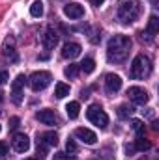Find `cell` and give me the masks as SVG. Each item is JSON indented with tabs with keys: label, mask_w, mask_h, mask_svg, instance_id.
I'll use <instances>...</instances> for the list:
<instances>
[{
	"label": "cell",
	"mask_w": 159,
	"mask_h": 160,
	"mask_svg": "<svg viewBox=\"0 0 159 160\" xmlns=\"http://www.w3.org/2000/svg\"><path fill=\"white\" fill-rule=\"evenodd\" d=\"M79 69L82 71V73L90 75V73H94V69H96V62H94L92 58H84V62L79 63Z\"/></svg>",
	"instance_id": "cell-19"
},
{
	"label": "cell",
	"mask_w": 159,
	"mask_h": 160,
	"mask_svg": "<svg viewBox=\"0 0 159 160\" xmlns=\"http://www.w3.org/2000/svg\"><path fill=\"white\" fill-rule=\"evenodd\" d=\"M19 123H21L19 118H9V128H11V130H15V128L19 127Z\"/></svg>",
	"instance_id": "cell-28"
},
{
	"label": "cell",
	"mask_w": 159,
	"mask_h": 160,
	"mask_svg": "<svg viewBox=\"0 0 159 160\" xmlns=\"http://www.w3.org/2000/svg\"><path fill=\"white\" fill-rule=\"evenodd\" d=\"M66 149H68V153H77V143H75L73 140H68Z\"/></svg>",
	"instance_id": "cell-26"
},
{
	"label": "cell",
	"mask_w": 159,
	"mask_h": 160,
	"mask_svg": "<svg viewBox=\"0 0 159 160\" xmlns=\"http://www.w3.org/2000/svg\"><path fill=\"white\" fill-rule=\"evenodd\" d=\"M140 13V2L139 0H120L118 2V21L122 24H131Z\"/></svg>",
	"instance_id": "cell-2"
},
{
	"label": "cell",
	"mask_w": 159,
	"mask_h": 160,
	"mask_svg": "<svg viewBox=\"0 0 159 160\" xmlns=\"http://www.w3.org/2000/svg\"><path fill=\"white\" fill-rule=\"evenodd\" d=\"M64 15L69 17V19H80L84 15V8L77 4V2H71V4H66L64 6Z\"/></svg>",
	"instance_id": "cell-10"
},
{
	"label": "cell",
	"mask_w": 159,
	"mask_h": 160,
	"mask_svg": "<svg viewBox=\"0 0 159 160\" xmlns=\"http://www.w3.org/2000/svg\"><path fill=\"white\" fill-rule=\"evenodd\" d=\"M127 95H129V99H131L133 102H137V104H146L148 99H150L148 91H146L144 88H139V86H131V88L127 89Z\"/></svg>",
	"instance_id": "cell-6"
},
{
	"label": "cell",
	"mask_w": 159,
	"mask_h": 160,
	"mask_svg": "<svg viewBox=\"0 0 159 160\" xmlns=\"http://www.w3.org/2000/svg\"><path fill=\"white\" fill-rule=\"evenodd\" d=\"M36 119L40 121V123H43V125H56V123H58L56 114H54L52 110H49V108L40 110V112L36 114Z\"/></svg>",
	"instance_id": "cell-11"
},
{
	"label": "cell",
	"mask_w": 159,
	"mask_h": 160,
	"mask_svg": "<svg viewBox=\"0 0 159 160\" xmlns=\"http://www.w3.org/2000/svg\"><path fill=\"white\" fill-rule=\"evenodd\" d=\"M86 118H88L90 123H94L99 128H105L109 125V116L105 114V110L99 104H90L88 110H86Z\"/></svg>",
	"instance_id": "cell-4"
},
{
	"label": "cell",
	"mask_w": 159,
	"mask_h": 160,
	"mask_svg": "<svg viewBox=\"0 0 159 160\" xmlns=\"http://www.w3.org/2000/svg\"><path fill=\"white\" fill-rule=\"evenodd\" d=\"M30 15H32V17H41V15H43V4H41L40 0L30 6Z\"/></svg>",
	"instance_id": "cell-21"
},
{
	"label": "cell",
	"mask_w": 159,
	"mask_h": 160,
	"mask_svg": "<svg viewBox=\"0 0 159 160\" xmlns=\"http://www.w3.org/2000/svg\"><path fill=\"white\" fill-rule=\"evenodd\" d=\"M8 155V143L6 142H0V158H4Z\"/></svg>",
	"instance_id": "cell-29"
},
{
	"label": "cell",
	"mask_w": 159,
	"mask_h": 160,
	"mask_svg": "<svg viewBox=\"0 0 159 160\" xmlns=\"http://www.w3.org/2000/svg\"><path fill=\"white\" fill-rule=\"evenodd\" d=\"M8 78H9V73H8V71H2V73H0V86H2V84H6Z\"/></svg>",
	"instance_id": "cell-30"
},
{
	"label": "cell",
	"mask_w": 159,
	"mask_h": 160,
	"mask_svg": "<svg viewBox=\"0 0 159 160\" xmlns=\"http://www.w3.org/2000/svg\"><path fill=\"white\" fill-rule=\"evenodd\" d=\"M52 160H75V158H73V157H69V155H66V153H56Z\"/></svg>",
	"instance_id": "cell-27"
},
{
	"label": "cell",
	"mask_w": 159,
	"mask_h": 160,
	"mask_svg": "<svg viewBox=\"0 0 159 160\" xmlns=\"http://www.w3.org/2000/svg\"><path fill=\"white\" fill-rule=\"evenodd\" d=\"M25 75H19L17 78L13 80V84H11V91H23V86H25Z\"/></svg>",
	"instance_id": "cell-23"
},
{
	"label": "cell",
	"mask_w": 159,
	"mask_h": 160,
	"mask_svg": "<svg viewBox=\"0 0 159 160\" xmlns=\"http://www.w3.org/2000/svg\"><path fill=\"white\" fill-rule=\"evenodd\" d=\"M66 95H69V86L64 84V82H58L56 88H54V97L56 99H64Z\"/></svg>",
	"instance_id": "cell-17"
},
{
	"label": "cell",
	"mask_w": 159,
	"mask_h": 160,
	"mask_svg": "<svg viewBox=\"0 0 159 160\" xmlns=\"http://www.w3.org/2000/svg\"><path fill=\"white\" fill-rule=\"evenodd\" d=\"M152 75V62L148 56L144 54H139L135 56L133 63H131V77L137 80H142V78H148Z\"/></svg>",
	"instance_id": "cell-3"
},
{
	"label": "cell",
	"mask_w": 159,
	"mask_h": 160,
	"mask_svg": "<svg viewBox=\"0 0 159 160\" xmlns=\"http://www.w3.org/2000/svg\"><path fill=\"white\" fill-rule=\"evenodd\" d=\"M25 160H34V158H25Z\"/></svg>",
	"instance_id": "cell-32"
},
{
	"label": "cell",
	"mask_w": 159,
	"mask_h": 160,
	"mask_svg": "<svg viewBox=\"0 0 159 160\" xmlns=\"http://www.w3.org/2000/svg\"><path fill=\"white\" fill-rule=\"evenodd\" d=\"M11 143H13V149L17 153H26L30 149V140H28L26 134H15L13 140H11Z\"/></svg>",
	"instance_id": "cell-8"
},
{
	"label": "cell",
	"mask_w": 159,
	"mask_h": 160,
	"mask_svg": "<svg viewBox=\"0 0 159 160\" xmlns=\"http://www.w3.org/2000/svg\"><path fill=\"white\" fill-rule=\"evenodd\" d=\"M0 130H2V127H0Z\"/></svg>",
	"instance_id": "cell-33"
},
{
	"label": "cell",
	"mask_w": 159,
	"mask_h": 160,
	"mask_svg": "<svg viewBox=\"0 0 159 160\" xmlns=\"http://www.w3.org/2000/svg\"><path fill=\"white\" fill-rule=\"evenodd\" d=\"M159 32V19L156 15H152L150 19H148V28H146V34H150V36H156Z\"/></svg>",
	"instance_id": "cell-18"
},
{
	"label": "cell",
	"mask_w": 159,
	"mask_h": 160,
	"mask_svg": "<svg viewBox=\"0 0 159 160\" xmlns=\"http://www.w3.org/2000/svg\"><path fill=\"white\" fill-rule=\"evenodd\" d=\"M77 73H79V65H77V63H71V65H68V67L64 69V75H66L68 78H75Z\"/></svg>",
	"instance_id": "cell-22"
},
{
	"label": "cell",
	"mask_w": 159,
	"mask_h": 160,
	"mask_svg": "<svg viewBox=\"0 0 159 160\" xmlns=\"http://www.w3.org/2000/svg\"><path fill=\"white\" fill-rule=\"evenodd\" d=\"M4 56H6V58H11V62H17V54H15L13 47H11V48L4 47Z\"/></svg>",
	"instance_id": "cell-25"
},
{
	"label": "cell",
	"mask_w": 159,
	"mask_h": 160,
	"mask_svg": "<svg viewBox=\"0 0 159 160\" xmlns=\"http://www.w3.org/2000/svg\"><path fill=\"white\" fill-rule=\"evenodd\" d=\"M129 50H131V39L127 36H114L107 45V58L109 62L122 63L127 60Z\"/></svg>",
	"instance_id": "cell-1"
},
{
	"label": "cell",
	"mask_w": 159,
	"mask_h": 160,
	"mask_svg": "<svg viewBox=\"0 0 159 160\" xmlns=\"http://www.w3.org/2000/svg\"><path fill=\"white\" fill-rule=\"evenodd\" d=\"M131 128H133L139 136H142V134H144V123H142L140 119H133V121H131Z\"/></svg>",
	"instance_id": "cell-24"
},
{
	"label": "cell",
	"mask_w": 159,
	"mask_h": 160,
	"mask_svg": "<svg viewBox=\"0 0 159 160\" xmlns=\"http://www.w3.org/2000/svg\"><path fill=\"white\" fill-rule=\"evenodd\" d=\"M38 143H43L45 147H54L58 143V134L56 132H43L40 136V142Z\"/></svg>",
	"instance_id": "cell-14"
},
{
	"label": "cell",
	"mask_w": 159,
	"mask_h": 160,
	"mask_svg": "<svg viewBox=\"0 0 159 160\" xmlns=\"http://www.w3.org/2000/svg\"><path fill=\"white\" fill-rule=\"evenodd\" d=\"M133 147H135V151H140V153H144V151H148V149L152 147V143H150V142H148L144 136H139V138L135 140V145H133Z\"/></svg>",
	"instance_id": "cell-16"
},
{
	"label": "cell",
	"mask_w": 159,
	"mask_h": 160,
	"mask_svg": "<svg viewBox=\"0 0 159 160\" xmlns=\"http://www.w3.org/2000/svg\"><path fill=\"white\" fill-rule=\"evenodd\" d=\"M120 88H122V78L118 75H107L105 77V91L109 95H114L116 91H120Z\"/></svg>",
	"instance_id": "cell-9"
},
{
	"label": "cell",
	"mask_w": 159,
	"mask_h": 160,
	"mask_svg": "<svg viewBox=\"0 0 159 160\" xmlns=\"http://www.w3.org/2000/svg\"><path fill=\"white\" fill-rule=\"evenodd\" d=\"M80 45L79 43H66L64 45V48H62V56L66 58V60H73V58H77L80 54Z\"/></svg>",
	"instance_id": "cell-12"
},
{
	"label": "cell",
	"mask_w": 159,
	"mask_h": 160,
	"mask_svg": "<svg viewBox=\"0 0 159 160\" xmlns=\"http://www.w3.org/2000/svg\"><path fill=\"white\" fill-rule=\"evenodd\" d=\"M51 73H47V71H36V73H32L30 75V78H28V84H30V88L34 89V91H41V89H45L49 84H51Z\"/></svg>",
	"instance_id": "cell-5"
},
{
	"label": "cell",
	"mask_w": 159,
	"mask_h": 160,
	"mask_svg": "<svg viewBox=\"0 0 159 160\" xmlns=\"http://www.w3.org/2000/svg\"><path fill=\"white\" fill-rule=\"evenodd\" d=\"M43 47L47 48V50H51V48H54L56 47V43H58V34L52 30V28H49V30H45V34H43Z\"/></svg>",
	"instance_id": "cell-13"
},
{
	"label": "cell",
	"mask_w": 159,
	"mask_h": 160,
	"mask_svg": "<svg viewBox=\"0 0 159 160\" xmlns=\"http://www.w3.org/2000/svg\"><path fill=\"white\" fill-rule=\"evenodd\" d=\"M75 136L79 138L82 143H86V145H94V143L97 142V136H96V132H92L90 128H84V127L75 128Z\"/></svg>",
	"instance_id": "cell-7"
},
{
	"label": "cell",
	"mask_w": 159,
	"mask_h": 160,
	"mask_svg": "<svg viewBox=\"0 0 159 160\" xmlns=\"http://www.w3.org/2000/svg\"><path fill=\"white\" fill-rule=\"evenodd\" d=\"M131 116H133V108H131V106L122 104L118 108V118L120 119H127V118H131Z\"/></svg>",
	"instance_id": "cell-20"
},
{
	"label": "cell",
	"mask_w": 159,
	"mask_h": 160,
	"mask_svg": "<svg viewBox=\"0 0 159 160\" xmlns=\"http://www.w3.org/2000/svg\"><path fill=\"white\" fill-rule=\"evenodd\" d=\"M103 2H105V0H92V4H94V6H97V8H99Z\"/></svg>",
	"instance_id": "cell-31"
},
{
	"label": "cell",
	"mask_w": 159,
	"mask_h": 160,
	"mask_svg": "<svg viewBox=\"0 0 159 160\" xmlns=\"http://www.w3.org/2000/svg\"><path fill=\"white\" fill-rule=\"evenodd\" d=\"M66 112H68V118H69V119H77V118H79V112H80V104L77 101H71V102L66 106Z\"/></svg>",
	"instance_id": "cell-15"
}]
</instances>
